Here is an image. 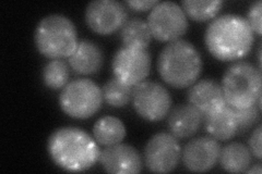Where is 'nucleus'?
Returning a JSON list of instances; mask_svg holds the SVG:
<instances>
[{
	"instance_id": "1",
	"label": "nucleus",
	"mask_w": 262,
	"mask_h": 174,
	"mask_svg": "<svg viewBox=\"0 0 262 174\" xmlns=\"http://www.w3.org/2000/svg\"><path fill=\"white\" fill-rule=\"evenodd\" d=\"M253 40V32L246 18L232 13L213 19L204 34L209 53L221 61H235L247 56Z\"/></svg>"
},
{
	"instance_id": "2",
	"label": "nucleus",
	"mask_w": 262,
	"mask_h": 174,
	"mask_svg": "<svg viewBox=\"0 0 262 174\" xmlns=\"http://www.w3.org/2000/svg\"><path fill=\"white\" fill-rule=\"evenodd\" d=\"M47 151L59 168L69 172L89 170L100 160L101 155L94 137L73 127L54 131L47 140Z\"/></svg>"
},
{
	"instance_id": "3",
	"label": "nucleus",
	"mask_w": 262,
	"mask_h": 174,
	"mask_svg": "<svg viewBox=\"0 0 262 174\" xmlns=\"http://www.w3.org/2000/svg\"><path fill=\"white\" fill-rule=\"evenodd\" d=\"M201 56L193 44L185 39L170 41L159 56L158 70L169 86L182 89L191 86L202 71Z\"/></svg>"
},
{
	"instance_id": "4",
	"label": "nucleus",
	"mask_w": 262,
	"mask_h": 174,
	"mask_svg": "<svg viewBox=\"0 0 262 174\" xmlns=\"http://www.w3.org/2000/svg\"><path fill=\"white\" fill-rule=\"evenodd\" d=\"M34 41L40 55L51 59L69 58L79 43L76 26L68 16L59 13L46 15L38 22Z\"/></svg>"
},
{
	"instance_id": "5",
	"label": "nucleus",
	"mask_w": 262,
	"mask_h": 174,
	"mask_svg": "<svg viewBox=\"0 0 262 174\" xmlns=\"http://www.w3.org/2000/svg\"><path fill=\"white\" fill-rule=\"evenodd\" d=\"M223 94L226 104L232 108L255 105L261 97V70L247 61L233 63L223 76Z\"/></svg>"
},
{
	"instance_id": "6",
	"label": "nucleus",
	"mask_w": 262,
	"mask_h": 174,
	"mask_svg": "<svg viewBox=\"0 0 262 174\" xmlns=\"http://www.w3.org/2000/svg\"><path fill=\"white\" fill-rule=\"evenodd\" d=\"M59 104L62 111L71 118H91L102 107V88L92 80H73L62 88Z\"/></svg>"
},
{
	"instance_id": "7",
	"label": "nucleus",
	"mask_w": 262,
	"mask_h": 174,
	"mask_svg": "<svg viewBox=\"0 0 262 174\" xmlns=\"http://www.w3.org/2000/svg\"><path fill=\"white\" fill-rule=\"evenodd\" d=\"M146 23L154 38L168 43L182 38L189 27L184 9L173 2H159L152 8Z\"/></svg>"
},
{
	"instance_id": "8",
	"label": "nucleus",
	"mask_w": 262,
	"mask_h": 174,
	"mask_svg": "<svg viewBox=\"0 0 262 174\" xmlns=\"http://www.w3.org/2000/svg\"><path fill=\"white\" fill-rule=\"evenodd\" d=\"M133 103L140 117L147 121H160L170 111L171 96L160 83L144 81L134 87Z\"/></svg>"
},
{
	"instance_id": "9",
	"label": "nucleus",
	"mask_w": 262,
	"mask_h": 174,
	"mask_svg": "<svg viewBox=\"0 0 262 174\" xmlns=\"http://www.w3.org/2000/svg\"><path fill=\"white\" fill-rule=\"evenodd\" d=\"M144 163L154 173H168L175 170L182 158L178 139L166 132L153 135L144 147Z\"/></svg>"
},
{
	"instance_id": "10",
	"label": "nucleus",
	"mask_w": 262,
	"mask_h": 174,
	"mask_svg": "<svg viewBox=\"0 0 262 174\" xmlns=\"http://www.w3.org/2000/svg\"><path fill=\"white\" fill-rule=\"evenodd\" d=\"M151 62V55L145 49L122 47L115 54L112 67L115 78L134 87L149 76Z\"/></svg>"
},
{
	"instance_id": "11",
	"label": "nucleus",
	"mask_w": 262,
	"mask_h": 174,
	"mask_svg": "<svg viewBox=\"0 0 262 174\" xmlns=\"http://www.w3.org/2000/svg\"><path fill=\"white\" fill-rule=\"evenodd\" d=\"M127 18L125 4L117 0H93L85 8L86 24L101 35H110L121 29Z\"/></svg>"
},
{
	"instance_id": "12",
	"label": "nucleus",
	"mask_w": 262,
	"mask_h": 174,
	"mask_svg": "<svg viewBox=\"0 0 262 174\" xmlns=\"http://www.w3.org/2000/svg\"><path fill=\"white\" fill-rule=\"evenodd\" d=\"M221 153V146L212 137H195L182 149V159L185 167L191 172H207L214 168Z\"/></svg>"
},
{
	"instance_id": "13",
	"label": "nucleus",
	"mask_w": 262,
	"mask_h": 174,
	"mask_svg": "<svg viewBox=\"0 0 262 174\" xmlns=\"http://www.w3.org/2000/svg\"><path fill=\"white\" fill-rule=\"evenodd\" d=\"M103 169L114 174L139 173L142 170V157L134 146L116 144L101 152L100 160Z\"/></svg>"
},
{
	"instance_id": "14",
	"label": "nucleus",
	"mask_w": 262,
	"mask_h": 174,
	"mask_svg": "<svg viewBox=\"0 0 262 174\" xmlns=\"http://www.w3.org/2000/svg\"><path fill=\"white\" fill-rule=\"evenodd\" d=\"M188 102L202 115L215 111L226 105L222 86L211 79L194 82L188 90Z\"/></svg>"
},
{
	"instance_id": "15",
	"label": "nucleus",
	"mask_w": 262,
	"mask_h": 174,
	"mask_svg": "<svg viewBox=\"0 0 262 174\" xmlns=\"http://www.w3.org/2000/svg\"><path fill=\"white\" fill-rule=\"evenodd\" d=\"M104 61L101 47L90 39H81L69 57L70 68L81 76H91L100 71Z\"/></svg>"
},
{
	"instance_id": "16",
	"label": "nucleus",
	"mask_w": 262,
	"mask_h": 174,
	"mask_svg": "<svg viewBox=\"0 0 262 174\" xmlns=\"http://www.w3.org/2000/svg\"><path fill=\"white\" fill-rule=\"evenodd\" d=\"M203 115L191 105H178L169 111L167 124L176 138H189L199 131Z\"/></svg>"
},
{
	"instance_id": "17",
	"label": "nucleus",
	"mask_w": 262,
	"mask_h": 174,
	"mask_svg": "<svg viewBox=\"0 0 262 174\" xmlns=\"http://www.w3.org/2000/svg\"><path fill=\"white\" fill-rule=\"evenodd\" d=\"M203 123L210 137L216 140L225 142L237 134L234 110L227 104L215 111L203 115Z\"/></svg>"
},
{
	"instance_id": "18",
	"label": "nucleus",
	"mask_w": 262,
	"mask_h": 174,
	"mask_svg": "<svg viewBox=\"0 0 262 174\" xmlns=\"http://www.w3.org/2000/svg\"><path fill=\"white\" fill-rule=\"evenodd\" d=\"M93 137L98 145L105 147L120 144L126 137V127L120 119L105 115L95 122Z\"/></svg>"
},
{
	"instance_id": "19",
	"label": "nucleus",
	"mask_w": 262,
	"mask_h": 174,
	"mask_svg": "<svg viewBox=\"0 0 262 174\" xmlns=\"http://www.w3.org/2000/svg\"><path fill=\"white\" fill-rule=\"evenodd\" d=\"M220 163L225 171L231 173H244L252 161V155L249 148L242 143H229L221 148Z\"/></svg>"
},
{
	"instance_id": "20",
	"label": "nucleus",
	"mask_w": 262,
	"mask_h": 174,
	"mask_svg": "<svg viewBox=\"0 0 262 174\" xmlns=\"http://www.w3.org/2000/svg\"><path fill=\"white\" fill-rule=\"evenodd\" d=\"M152 37V33L146 21L139 18L127 20L120 29L121 41L128 48L146 49L151 43Z\"/></svg>"
},
{
	"instance_id": "21",
	"label": "nucleus",
	"mask_w": 262,
	"mask_h": 174,
	"mask_svg": "<svg viewBox=\"0 0 262 174\" xmlns=\"http://www.w3.org/2000/svg\"><path fill=\"white\" fill-rule=\"evenodd\" d=\"M102 94L103 101H105L106 104L114 108H121L133 101L134 87L115 78L105 83L102 87Z\"/></svg>"
},
{
	"instance_id": "22",
	"label": "nucleus",
	"mask_w": 262,
	"mask_h": 174,
	"mask_svg": "<svg viewBox=\"0 0 262 174\" xmlns=\"http://www.w3.org/2000/svg\"><path fill=\"white\" fill-rule=\"evenodd\" d=\"M182 8L186 15L194 21H208L214 19V16L222 9V0H185L182 3Z\"/></svg>"
},
{
	"instance_id": "23",
	"label": "nucleus",
	"mask_w": 262,
	"mask_h": 174,
	"mask_svg": "<svg viewBox=\"0 0 262 174\" xmlns=\"http://www.w3.org/2000/svg\"><path fill=\"white\" fill-rule=\"evenodd\" d=\"M42 78L45 85L51 89H61L68 84L69 67L61 59H52L43 68Z\"/></svg>"
},
{
	"instance_id": "24",
	"label": "nucleus",
	"mask_w": 262,
	"mask_h": 174,
	"mask_svg": "<svg viewBox=\"0 0 262 174\" xmlns=\"http://www.w3.org/2000/svg\"><path fill=\"white\" fill-rule=\"evenodd\" d=\"M237 123V134H245L259 121L260 109L255 104L245 108H233Z\"/></svg>"
},
{
	"instance_id": "25",
	"label": "nucleus",
	"mask_w": 262,
	"mask_h": 174,
	"mask_svg": "<svg viewBox=\"0 0 262 174\" xmlns=\"http://www.w3.org/2000/svg\"><path fill=\"white\" fill-rule=\"evenodd\" d=\"M261 10L262 3L261 0H257V2L251 4L248 10L247 19H246L252 32L256 33L257 35H261Z\"/></svg>"
},
{
	"instance_id": "26",
	"label": "nucleus",
	"mask_w": 262,
	"mask_h": 174,
	"mask_svg": "<svg viewBox=\"0 0 262 174\" xmlns=\"http://www.w3.org/2000/svg\"><path fill=\"white\" fill-rule=\"evenodd\" d=\"M261 124H258V127L252 131V133L248 140V148L253 157H256L258 160H261Z\"/></svg>"
},
{
	"instance_id": "27",
	"label": "nucleus",
	"mask_w": 262,
	"mask_h": 174,
	"mask_svg": "<svg viewBox=\"0 0 262 174\" xmlns=\"http://www.w3.org/2000/svg\"><path fill=\"white\" fill-rule=\"evenodd\" d=\"M158 4L159 2L157 0H127L126 2V5L136 11L152 10V8Z\"/></svg>"
},
{
	"instance_id": "28",
	"label": "nucleus",
	"mask_w": 262,
	"mask_h": 174,
	"mask_svg": "<svg viewBox=\"0 0 262 174\" xmlns=\"http://www.w3.org/2000/svg\"><path fill=\"white\" fill-rule=\"evenodd\" d=\"M245 172H247V173H253V174H261V172H262L261 164H260V163L253 164V165L250 164V167H249L247 170H246Z\"/></svg>"
}]
</instances>
